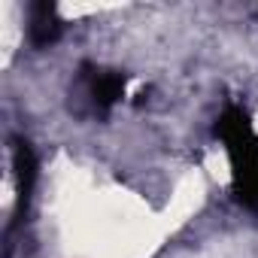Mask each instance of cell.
Instances as JSON below:
<instances>
[{"instance_id":"6da1fadb","label":"cell","mask_w":258,"mask_h":258,"mask_svg":"<svg viewBox=\"0 0 258 258\" xmlns=\"http://www.w3.org/2000/svg\"><path fill=\"white\" fill-rule=\"evenodd\" d=\"M216 137L231 164V191L240 207L258 216V131L240 103H228L216 118Z\"/></svg>"},{"instance_id":"7a4b0ae2","label":"cell","mask_w":258,"mask_h":258,"mask_svg":"<svg viewBox=\"0 0 258 258\" xmlns=\"http://www.w3.org/2000/svg\"><path fill=\"white\" fill-rule=\"evenodd\" d=\"M79 85H82V100L88 103V109L103 118V115H109V109L124 97L127 73L109 70V67L85 64V67H82V76H79Z\"/></svg>"},{"instance_id":"3957f363","label":"cell","mask_w":258,"mask_h":258,"mask_svg":"<svg viewBox=\"0 0 258 258\" xmlns=\"http://www.w3.org/2000/svg\"><path fill=\"white\" fill-rule=\"evenodd\" d=\"M64 25L61 16L55 10V4H34L28 10V40L37 49H49L52 43H58Z\"/></svg>"},{"instance_id":"277c9868","label":"cell","mask_w":258,"mask_h":258,"mask_svg":"<svg viewBox=\"0 0 258 258\" xmlns=\"http://www.w3.org/2000/svg\"><path fill=\"white\" fill-rule=\"evenodd\" d=\"M13 170H16V191H19V210L28 207L34 182H37V158L28 140L13 143Z\"/></svg>"}]
</instances>
